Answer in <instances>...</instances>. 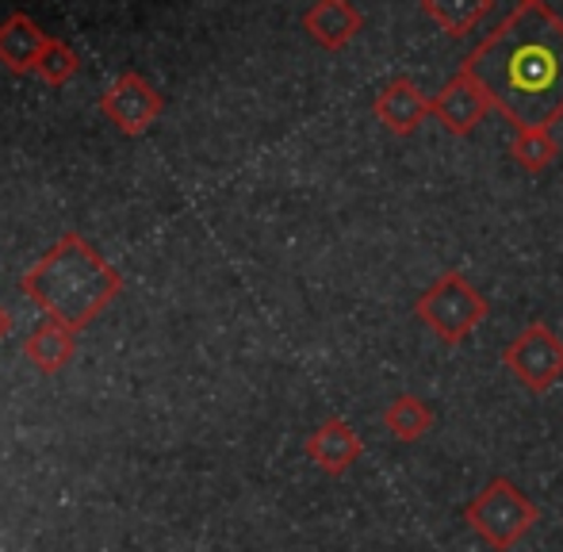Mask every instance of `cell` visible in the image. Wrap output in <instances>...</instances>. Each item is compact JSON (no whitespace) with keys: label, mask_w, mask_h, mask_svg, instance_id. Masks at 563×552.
I'll return each instance as SVG.
<instances>
[{"label":"cell","mask_w":563,"mask_h":552,"mask_svg":"<svg viewBox=\"0 0 563 552\" xmlns=\"http://www.w3.org/2000/svg\"><path fill=\"white\" fill-rule=\"evenodd\" d=\"M460 69L490 92L510 128L552 131L563 120V20L544 0L514 8Z\"/></svg>","instance_id":"cell-1"},{"label":"cell","mask_w":563,"mask_h":552,"mask_svg":"<svg viewBox=\"0 0 563 552\" xmlns=\"http://www.w3.org/2000/svg\"><path fill=\"white\" fill-rule=\"evenodd\" d=\"M20 291L35 307H43L46 319L81 334L112 307V299L123 291V276L97 254L89 239L66 231L20 276Z\"/></svg>","instance_id":"cell-2"},{"label":"cell","mask_w":563,"mask_h":552,"mask_svg":"<svg viewBox=\"0 0 563 552\" xmlns=\"http://www.w3.org/2000/svg\"><path fill=\"white\" fill-rule=\"evenodd\" d=\"M464 522L472 526V533L487 549L510 552L514 545H521V538H526L537 522H541V507H537L514 479L495 476L464 507Z\"/></svg>","instance_id":"cell-3"},{"label":"cell","mask_w":563,"mask_h":552,"mask_svg":"<svg viewBox=\"0 0 563 552\" xmlns=\"http://www.w3.org/2000/svg\"><path fill=\"white\" fill-rule=\"evenodd\" d=\"M415 314H418V322H422L430 334H438L445 345H460L490 314V303L464 273L445 269L415 299Z\"/></svg>","instance_id":"cell-4"},{"label":"cell","mask_w":563,"mask_h":552,"mask_svg":"<svg viewBox=\"0 0 563 552\" xmlns=\"http://www.w3.org/2000/svg\"><path fill=\"white\" fill-rule=\"evenodd\" d=\"M503 365L526 391L549 396L563 380V338L549 322H529L526 330H518V338L503 345Z\"/></svg>","instance_id":"cell-5"},{"label":"cell","mask_w":563,"mask_h":552,"mask_svg":"<svg viewBox=\"0 0 563 552\" xmlns=\"http://www.w3.org/2000/svg\"><path fill=\"white\" fill-rule=\"evenodd\" d=\"M162 112H165V100H162V92H157V85L146 81L142 74H134V69L119 74L115 81L100 92V115H104L115 131H123V135H131V139L146 135V131L162 120Z\"/></svg>","instance_id":"cell-6"},{"label":"cell","mask_w":563,"mask_h":552,"mask_svg":"<svg viewBox=\"0 0 563 552\" xmlns=\"http://www.w3.org/2000/svg\"><path fill=\"white\" fill-rule=\"evenodd\" d=\"M487 112H495V100H490V92L483 89L467 69H456L445 81V89L433 97V115H438L441 128L456 139L472 135Z\"/></svg>","instance_id":"cell-7"},{"label":"cell","mask_w":563,"mask_h":552,"mask_svg":"<svg viewBox=\"0 0 563 552\" xmlns=\"http://www.w3.org/2000/svg\"><path fill=\"white\" fill-rule=\"evenodd\" d=\"M372 115L391 131L395 139H410L433 115V100L418 89L415 77H391L372 100Z\"/></svg>","instance_id":"cell-8"},{"label":"cell","mask_w":563,"mask_h":552,"mask_svg":"<svg viewBox=\"0 0 563 552\" xmlns=\"http://www.w3.org/2000/svg\"><path fill=\"white\" fill-rule=\"evenodd\" d=\"M303 453H307V461H311L319 472H327V476H345V472L364 456V441L345 418L330 415L307 433Z\"/></svg>","instance_id":"cell-9"},{"label":"cell","mask_w":563,"mask_h":552,"mask_svg":"<svg viewBox=\"0 0 563 552\" xmlns=\"http://www.w3.org/2000/svg\"><path fill=\"white\" fill-rule=\"evenodd\" d=\"M303 31L322 51H345L364 31V15L353 0H314L303 12Z\"/></svg>","instance_id":"cell-10"},{"label":"cell","mask_w":563,"mask_h":552,"mask_svg":"<svg viewBox=\"0 0 563 552\" xmlns=\"http://www.w3.org/2000/svg\"><path fill=\"white\" fill-rule=\"evenodd\" d=\"M46 43H51V35H46L27 12H12L0 20V66H4L8 74H15V77L35 74Z\"/></svg>","instance_id":"cell-11"},{"label":"cell","mask_w":563,"mask_h":552,"mask_svg":"<svg viewBox=\"0 0 563 552\" xmlns=\"http://www.w3.org/2000/svg\"><path fill=\"white\" fill-rule=\"evenodd\" d=\"M23 353H27V361L38 368V373L54 376V373H62L69 361H74L77 330H69V327H62V322L46 319L43 327H38L35 334L23 342Z\"/></svg>","instance_id":"cell-12"},{"label":"cell","mask_w":563,"mask_h":552,"mask_svg":"<svg viewBox=\"0 0 563 552\" xmlns=\"http://www.w3.org/2000/svg\"><path fill=\"white\" fill-rule=\"evenodd\" d=\"M379 422H384V430L391 433L395 441H402V445H415V441H422L426 433L433 430V422H438V415H433V407L426 404L422 396H395L391 404L379 411Z\"/></svg>","instance_id":"cell-13"},{"label":"cell","mask_w":563,"mask_h":552,"mask_svg":"<svg viewBox=\"0 0 563 552\" xmlns=\"http://www.w3.org/2000/svg\"><path fill=\"white\" fill-rule=\"evenodd\" d=\"M490 8H495V0H422V12L449 38H464L467 31H475Z\"/></svg>","instance_id":"cell-14"},{"label":"cell","mask_w":563,"mask_h":552,"mask_svg":"<svg viewBox=\"0 0 563 552\" xmlns=\"http://www.w3.org/2000/svg\"><path fill=\"white\" fill-rule=\"evenodd\" d=\"M560 146L552 139V131L544 128H514V139H510V157L518 162V169L526 173H544L552 162H556Z\"/></svg>","instance_id":"cell-15"},{"label":"cell","mask_w":563,"mask_h":552,"mask_svg":"<svg viewBox=\"0 0 563 552\" xmlns=\"http://www.w3.org/2000/svg\"><path fill=\"white\" fill-rule=\"evenodd\" d=\"M77 69H81V54H77L66 38H51L43 58H38V66H35V77H43L51 89H62V85L74 81Z\"/></svg>","instance_id":"cell-16"},{"label":"cell","mask_w":563,"mask_h":552,"mask_svg":"<svg viewBox=\"0 0 563 552\" xmlns=\"http://www.w3.org/2000/svg\"><path fill=\"white\" fill-rule=\"evenodd\" d=\"M8 330H12V314H8V307L0 303V342L8 338Z\"/></svg>","instance_id":"cell-17"},{"label":"cell","mask_w":563,"mask_h":552,"mask_svg":"<svg viewBox=\"0 0 563 552\" xmlns=\"http://www.w3.org/2000/svg\"><path fill=\"white\" fill-rule=\"evenodd\" d=\"M521 4H529V0H521Z\"/></svg>","instance_id":"cell-18"}]
</instances>
